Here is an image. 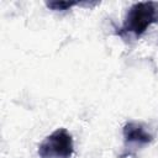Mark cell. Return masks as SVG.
<instances>
[{"label":"cell","instance_id":"cell-1","mask_svg":"<svg viewBox=\"0 0 158 158\" xmlns=\"http://www.w3.org/2000/svg\"><path fill=\"white\" fill-rule=\"evenodd\" d=\"M154 22H158V2H137L128 9L121 30L135 36H141Z\"/></svg>","mask_w":158,"mask_h":158},{"label":"cell","instance_id":"cell-2","mask_svg":"<svg viewBox=\"0 0 158 158\" xmlns=\"http://www.w3.org/2000/svg\"><path fill=\"white\" fill-rule=\"evenodd\" d=\"M73 152V138L65 128H57L38 146L40 158H70Z\"/></svg>","mask_w":158,"mask_h":158},{"label":"cell","instance_id":"cell-3","mask_svg":"<svg viewBox=\"0 0 158 158\" xmlns=\"http://www.w3.org/2000/svg\"><path fill=\"white\" fill-rule=\"evenodd\" d=\"M123 138L126 144H148L152 142L153 137L151 133H148L144 127L138 122H128L123 126Z\"/></svg>","mask_w":158,"mask_h":158},{"label":"cell","instance_id":"cell-4","mask_svg":"<svg viewBox=\"0 0 158 158\" xmlns=\"http://www.w3.org/2000/svg\"><path fill=\"white\" fill-rule=\"evenodd\" d=\"M75 5H79V2H75V1H47L46 2V6L53 11H64Z\"/></svg>","mask_w":158,"mask_h":158}]
</instances>
